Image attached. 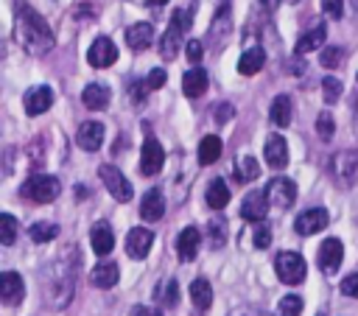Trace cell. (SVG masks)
I'll use <instances>...</instances> for the list:
<instances>
[{
  "instance_id": "18",
  "label": "cell",
  "mask_w": 358,
  "mask_h": 316,
  "mask_svg": "<svg viewBox=\"0 0 358 316\" xmlns=\"http://www.w3.org/2000/svg\"><path fill=\"white\" fill-rule=\"evenodd\" d=\"M76 143H78V148H84V151H98L101 143H103V123H98V120L81 123L78 131H76Z\"/></svg>"
},
{
  "instance_id": "7",
  "label": "cell",
  "mask_w": 358,
  "mask_h": 316,
  "mask_svg": "<svg viewBox=\"0 0 358 316\" xmlns=\"http://www.w3.org/2000/svg\"><path fill=\"white\" fill-rule=\"evenodd\" d=\"M165 165V148L159 145L157 137H145L143 140V151H140V173L143 176H157Z\"/></svg>"
},
{
  "instance_id": "9",
  "label": "cell",
  "mask_w": 358,
  "mask_h": 316,
  "mask_svg": "<svg viewBox=\"0 0 358 316\" xmlns=\"http://www.w3.org/2000/svg\"><path fill=\"white\" fill-rule=\"evenodd\" d=\"M263 193H266L268 204H274L277 210H285L296 199V185L291 179H285V176H277V179H268V185H266Z\"/></svg>"
},
{
  "instance_id": "34",
  "label": "cell",
  "mask_w": 358,
  "mask_h": 316,
  "mask_svg": "<svg viewBox=\"0 0 358 316\" xmlns=\"http://www.w3.org/2000/svg\"><path fill=\"white\" fill-rule=\"evenodd\" d=\"M299 313H302V296H296V294L282 296L274 310V316H299Z\"/></svg>"
},
{
  "instance_id": "38",
  "label": "cell",
  "mask_w": 358,
  "mask_h": 316,
  "mask_svg": "<svg viewBox=\"0 0 358 316\" xmlns=\"http://www.w3.org/2000/svg\"><path fill=\"white\" fill-rule=\"evenodd\" d=\"M341 81L336 78V76H327L324 81H322V98H324V103H336L338 98H341Z\"/></svg>"
},
{
  "instance_id": "22",
  "label": "cell",
  "mask_w": 358,
  "mask_h": 316,
  "mask_svg": "<svg viewBox=\"0 0 358 316\" xmlns=\"http://www.w3.org/2000/svg\"><path fill=\"white\" fill-rule=\"evenodd\" d=\"M90 243H92V252L95 254H109L112 252V246H115V232H112V227L106 224V221H98L92 229H90Z\"/></svg>"
},
{
  "instance_id": "14",
  "label": "cell",
  "mask_w": 358,
  "mask_h": 316,
  "mask_svg": "<svg viewBox=\"0 0 358 316\" xmlns=\"http://www.w3.org/2000/svg\"><path fill=\"white\" fill-rule=\"evenodd\" d=\"M263 157L268 162V168L274 171H282L288 165V143L282 134H268L266 145H263Z\"/></svg>"
},
{
  "instance_id": "37",
  "label": "cell",
  "mask_w": 358,
  "mask_h": 316,
  "mask_svg": "<svg viewBox=\"0 0 358 316\" xmlns=\"http://www.w3.org/2000/svg\"><path fill=\"white\" fill-rule=\"evenodd\" d=\"M14 238H17V221H14V215L3 213L0 215V243L3 246H11Z\"/></svg>"
},
{
  "instance_id": "39",
  "label": "cell",
  "mask_w": 358,
  "mask_h": 316,
  "mask_svg": "<svg viewBox=\"0 0 358 316\" xmlns=\"http://www.w3.org/2000/svg\"><path fill=\"white\" fill-rule=\"evenodd\" d=\"M227 224L224 221H218V218H213L210 224H207V235H210V246L213 249H221L224 246V240H227V229H224Z\"/></svg>"
},
{
  "instance_id": "40",
  "label": "cell",
  "mask_w": 358,
  "mask_h": 316,
  "mask_svg": "<svg viewBox=\"0 0 358 316\" xmlns=\"http://www.w3.org/2000/svg\"><path fill=\"white\" fill-rule=\"evenodd\" d=\"M227 34H229V17L221 22V11L215 14V20H213V25H210V42H221V39H227Z\"/></svg>"
},
{
  "instance_id": "11",
  "label": "cell",
  "mask_w": 358,
  "mask_h": 316,
  "mask_svg": "<svg viewBox=\"0 0 358 316\" xmlns=\"http://www.w3.org/2000/svg\"><path fill=\"white\" fill-rule=\"evenodd\" d=\"M327 221H330V215H327L324 207H310V210H302V213L296 215L294 229H296L299 235H313V232H322V229L327 227Z\"/></svg>"
},
{
  "instance_id": "36",
  "label": "cell",
  "mask_w": 358,
  "mask_h": 316,
  "mask_svg": "<svg viewBox=\"0 0 358 316\" xmlns=\"http://www.w3.org/2000/svg\"><path fill=\"white\" fill-rule=\"evenodd\" d=\"M344 48H338V45H333V48H322V53H319V62H322V67H330V70H336L341 62H344Z\"/></svg>"
},
{
  "instance_id": "17",
  "label": "cell",
  "mask_w": 358,
  "mask_h": 316,
  "mask_svg": "<svg viewBox=\"0 0 358 316\" xmlns=\"http://www.w3.org/2000/svg\"><path fill=\"white\" fill-rule=\"evenodd\" d=\"M199 246H201V232L196 227H185L179 235H176V257L190 263L196 254H199Z\"/></svg>"
},
{
  "instance_id": "21",
  "label": "cell",
  "mask_w": 358,
  "mask_h": 316,
  "mask_svg": "<svg viewBox=\"0 0 358 316\" xmlns=\"http://www.w3.org/2000/svg\"><path fill=\"white\" fill-rule=\"evenodd\" d=\"M140 215H143L145 221H159V218L165 215V196H162V190L151 187V190L140 199Z\"/></svg>"
},
{
  "instance_id": "5",
  "label": "cell",
  "mask_w": 358,
  "mask_h": 316,
  "mask_svg": "<svg viewBox=\"0 0 358 316\" xmlns=\"http://www.w3.org/2000/svg\"><path fill=\"white\" fill-rule=\"evenodd\" d=\"M274 271L280 277V282L285 285H299L308 274V266H305V257L299 252H280L277 260H274Z\"/></svg>"
},
{
  "instance_id": "28",
  "label": "cell",
  "mask_w": 358,
  "mask_h": 316,
  "mask_svg": "<svg viewBox=\"0 0 358 316\" xmlns=\"http://www.w3.org/2000/svg\"><path fill=\"white\" fill-rule=\"evenodd\" d=\"M81 103L87 106V109H106V103H109V89L103 87V84H87L84 87V92H81Z\"/></svg>"
},
{
  "instance_id": "48",
  "label": "cell",
  "mask_w": 358,
  "mask_h": 316,
  "mask_svg": "<svg viewBox=\"0 0 358 316\" xmlns=\"http://www.w3.org/2000/svg\"><path fill=\"white\" fill-rule=\"evenodd\" d=\"M232 112H235L232 103H218L215 112H213V120H215V123H227V120L232 117Z\"/></svg>"
},
{
  "instance_id": "31",
  "label": "cell",
  "mask_w": 358,
  "mask_h": 316,
  "mask_svg": "<svg viewBox=\"0 0 358 316\" xmlns=\"http://www.w3.org/2000/svg\"><path fill=\"white\" fill-rule=\"evenodd\" d=\"M218 157H221V137H215V134L201 137V143H199V162L201 165H213Z\"/></svg>"
},
{
  "instance_id": "19",
  "label": "cell",
  "mask_w": 358,
  "mask_h": 316,
  "mask_svg": "<svg viewBox=\"0 0 358 316\" xmlns=\"http://www.w3.org/2000/svg\"><path fill=\"white\" fill-rule=\"evenodd\" d=\"M0 296H3V302L11 305V308L22 302L25 285H22V277H20L17 271H3V277H0Z\"/></svg>"
},
{
  "instance_id": "52",
  "label": "cell",
  "mask_w": 358,
  "mask_h": 316,
  "mask_svg": "<svg viewBox=\"0 0 358 316\" xmlns=\"http://www.w3.org/2000/svg\"><path fill=\"white\" fill-rule=\"evenodd\" d=\"M232 316H255L252 310H238V313H232Z\"/></svg>"
},
{
  "instance_id": "1",
  "label": "cell",
  "mask_w": 358,
  "mask_h": 316,
  "mask_svg": "<svg viewBox=\"0 0 358 316\" xmlns=\"http://www.w3.org/2000/svg\"><path fill=\"white\" fill-rule=\"evenodd\" d=\"M14 39L31 56H45L56 45V36H53L48 20L36 8H31L25 0H17V6H14Z\"/></svg>"
},
{
  "instance_id": "50",
  "label": "cell",
  "mask_w": 358,
  "mask_h": 316,
  "mask_svg": "<svg viewBox=\"0 0 358 316\" xmlns=\"http://www.w3.org/2000/svg\"><path fill=\"white\" fill-rule=\"evenodd\" d=\"M263 3V8H268V11H274L277 6H280V0H260Z\"/></svg>"
},
{
  "instance_id": "26",
  "label": "cell",
  "mask_w": 358,
  "mask_h": 316,
  "mask_svg": "<svg viewBox=\"0 0 358 316\" xmlns=\"http://www.w3.org/2000/svg\"><path fill=\"white\" fill-rule=\"evenodd\" d=\"M268 117H271V123H274V126L285 129V126L291 123V117H294L291 95H277V98L271 101V106H268Z\"/></svg>"
},
{
  "instance_id": "25",
  "label": "cell",
  "mask_w": 358,
  "mask_h": 316,
  "mask_svg": "<svg viewBox=\"0 0 358 316\" xmlns=\"http://www.w3.org/2000/svg\"><path fill=\"white\" fill-rule=\"evenodd\" d=\"M117 280H120V268H117V263L103 260V263H98V266L90 268V282H92L95 288H112Z\"/></svg>"
},
{
  "instance_id": "13",
  "label": "cell",
  "mask_w": 358,
  "mask_h": 316,
  "mask_svg": "<svg viewBox=\"0 0 358 316\" xmlns=\"http://www.w3.org/2000/svg\"><path fill=\"white\" fill-rule=\"evenodd\" d=\"M87 62H90L92 67H109V64H115V62H117V48H115V42H112L109 36H98V39L90 45V50H87Z\"/></svg>"
},
{
  "instance_id": "35",
  "label": "cell",
  "mask_w": 358,
  "mask_h": 316,
  "mask_svg": "<svg viewBox=\"0 0 358 316\" xmlns=\"http://www.w3.org/2000/svg\"><path fill=\"white\" fill-rule=\"evenodd\" d=\"M157 294H159V299H162V305L165 308H176V302H179V280H165V285L162 288H157Z\"/></svg>"
},
{
  "instance_id": "49",
  "label": "cell",
  "mask_w": 358,
  "mask_h": 316,
  "mask_svg": "<svg viewBox=\"0 0 358 316\" xmlns=\"http://www.w3.org/2000/svg\"><path fill=\"white\" fill-rule=\"evenodd\" d=\"M129 316H162V313H159V310H154V308H148V305H134Z\"/></svg>"
},
{
  "instance_id": "29",
  "label": "cell",
  "mask_w": 358,
  "mask_h": 316,
  "mask_svg": "<svg viewBox=\"0 0 358 316\" xmlns=\"http://www.w3.org/2000/svg\"><path fill=\"white\" fill-rule=\"evenodd\" d=\"M204 199H207V204H210L213 210H224V207H227V201H229V187L224 185V179H221V176L210 179Z\"/></svg>"
},
{
  "instance_id": "8",
  "label": "cell",
  "mask_w": 358,
  "mask_h": 316,
  "mask_svg": "<svg viewBox=\"0 0 358 316\" xmlns=\"http://www.w3.org/2000/svg\"><path fill=\"white\" fill-rule=\"evenodd\" d=\"M98 173H101V179H103V185H106V190L112 193V199H117V201H131V196H134V190H131V185H129V179L115 168V165H101L98 168Z\"/></svg>"
},
{
  "instance_id": "12",
  "label": "cell",
  "mask_w": 358,
  "mask_h": 316,
  "mask_svg": "<svg viewBox=\"0 0 358 316\" xmlns=\"http://www.w3.org/2000/svg\"><path fill=\"white\" fill-rule=\"evenodd\" d=\"M151 243H154V232L148 227H134L126 235V254L131 260H143L151 252Z\"/></svg>"
},
{
  "instance_id": "47",
  "label": "cell",
  "mask_w": 358,
  "mask_h": 316,
  "mask_svg": "<svg viewBox=\"0 0 358 316\" xmlns=\"http://www.w3.org/2000/svg\"><path fill=\"white\" fill-rule=\"evenodd\" d=\"M148 92H151V87H148V81H134V84H131V101H137V103H143V101L148 98Z\"/></svg>"
},
{
  "instance_id": "24",
  "label": "cell",
  "mask_w": 358,
  "mask_h": 316,
  "mask_svg": "<svg viewBox=\"0 0 358 316\" xmlns=\"http://www.w3.org/2000/svg\"><path fill=\"white\" fill-rule=\"evenodd\" d=\"M263 64H266V50H263L260 45H249V48L241 53V59H238V73L255 76V73L263 70Z\"/></svg>"
},
{
  "instance_id": "32",
  "label": "cell",
  "mask_w": 358,
  "mask_h": 316,
  "mask_svg": "<svg viewBox=\"0 0 358 316\" xmlns=\"http://www.w3.org/2000/svg\"><path fill=\"white\" fill-rule=\"evenodd\" d=\"M232 176L238 179V182H252V179H257L260 176V165H257V159L255 157H238L235 159V171H232Z\"/></svg>"
},
{
  "instance_id": "30",
  "label": "cell",
  "mask_w": 358,
  "mask_h": 316,
  "mask_svg": "<svg viewBox=\"0 0 358 316\" xmlns=\"http://www.w3.org/2000/svg\"><path fill=\"white\" fill-rule=\"evenodd\" d=\"M190 299H193V305L199 310H207L213 305V288H210V282L204 277H196L190 282Z\"/></svg>"
},
{
  "instance_id": "43",
  "label": "cell",
  "mask_w": 358,
  "mask_h": 316,
  "mask_svg": "<svg viewBox=\"0 0 358 316\" xmlns=\"http://www.w3.org/2000/svg\"><path fill=\"white\" fill-rule=\"evenodd\" d=\"M185 56H187L193 64H199V62L204 59V45H201V39H190V42L185 45Z\"/></svg>"
},
{
  "instance_id": "16",
  "label": "cell",
  "mask_w": 358,
  "mask_h": 316,
  "mask_svg": "<svg viewBox=\"0 0 358 316\" xmlns=\"http://www.w3.org/2000/svg\"><path fill=\"white\" fill-rule=\"evenodd\" d=\"M50 103H53V89H50V87H31V89L25 92V98H22V106H25V112H28L31 117L48 112Z\"/></svg>"
},
{
  "instance_id": "51",
  "label": "cell",
  "mask_w": 358,
  "mask_h": 316,
  "mask_svg": "<svg viewBox=\"0 0 358 316\" xmlns=\"http://www.w3.org/2000/svg\"><path fill=\"white\" fill-rule=\"evenodd\" d=\"M145 3H148V6H154V8H159V6H165L168 0H145Z\"/></svg>"
},
{
  "instance_id": "27",
  "label": "cell",
  "mask_w": 358,
  "mask_h": 316,
  "mask_svg": "<svg viewBox=\"0 0 358 316\" xmlns=\"http://www.w3.org/2000/svg\"><path fill=\"white\" fill-rule=\"evenodd\" d=\"M204 89H207V73L201 67H193V70H187L182 76V92L187 98H199Z\"/></svg>"
},
{
  "instance_id": "2",
  "label": "cell",
  "mask_w": 358,
  "mask_h": 316,
  "mask_svg": "<svg viewBox=\"0 0 358 316\" xmlns=\"http://www.w3.org/2000/svg\"><path fill=\"white\" fill-rule=\"evenodd\" d=\"M42 285H45V299H48V305L50 308H64L70 299H73V288H76V271H73V266H67V254L59 260V263H53V268L48 271V280H42Z\"/></svg>"
},
{
  "instance_id": "23",
  "label": "cell",
  "mask_w": 358,
  "mask_h": 316,
  "mask_svg": "<svg viewBox=\"0 0 358 316\" xmlns=\"http://www.w3.org/2000/svg\"><path fill=\"white\" fill-rule=\"evenodd\" d=\"M126 42L131 50H145L154 42V25L151 22H134L126 28Z\"/></svg>"
},
{
  "instance_id": "33",
  "label": "cell",
  "mask_w": 358,
  "mask_h": 316,
  "mask_svg": "<svg viewBox=\"0 0 358 316\" xmlns=\"http://www.w3.org/2000/svg\"><path fill=\"white\" fill-rule=\"evenodd\" d=\"M56 235H59V227H56V224H50V221H36V224L31 227V240H34V243L53 240Z\"/></svg>"
},
{
  "instance_id": "6",
  "label": "cell",
  "mask_w": 358,
  "mask_h": 316,
  "mask_svg": "<svg viewBox=\"0 0 358 316\" xmlns=\"http://www.w3.org/2000/svg\"><path fill=\"white\" fill-rule=\"evenodd\" d=\"M330 173L341 187H350L358 179V148H344L330 157Z\"/></svg>"
},
{
  "instance_id": "10",
  "label": "cell",
  "mask_w": 358,
  "mask_h": 316,
  "mask_svg": "<svg viewBox=\"0 0 358 316\" xmlns=\"http://www.w3.org/2000/svg\"><path fill=\"white\" fill-rule=\"evenodd\" d=\"M341 260H344V246H341V240H338V238H327V240H322L316 263H319V268H322L327 277L338 271Z\"/></svg>"
},
{
  "instance_id": "45",
  "label": "cell",
  "mask_w": 358,
  "mask_h": 316,
  "mask_svg": "<svg viewBox=\"0 0 358 316\" xmlns=\"http://www.w3.org/2000/svg\"><path fill=\"white\" fill-rule=\"evenodd\" d=\"M145 81H148V87H151V89H159V87H165L168 73H165L162 67H154V70L148 73V78H145Z\"/></svg>"
},
{
  "instance_id": "4",
  "label": "cell",
  "mask_w": 358,
  "mask_h": 316,
  "mask_svg": "<svg viewBox=\"0 0 358 316\" xmlns=\"http://www.w3.org/2000/svg\"><path fill=\"white\" fill-rule=\"evenodd\" d=\"M20 193H22V199H28V201H34V204H48V201H53V199L62 193V185H59L56 176L36 173V176H31V179L22 182Z\"/></svg>"
},
{
  "instance_id": "42",
  "label": "cell",
  "mask_w": 358,
  "mask_h": 316,
  "mask_svg": "<svg viewBox=\"0 0 358 316\" xmlns=\"http://www.w3.org/2000/svg\"><path fill=\"white\" fill-rule=\"evenodd\" d=\"M252 243H255V249H268V246H271V229H268L266 224H255V229H252Z\"/></svg>"
},
{
  "instance_id": "44",
  "label": "cell",
  "mask_w": 358,
  "mask_h": 316,
  "mask_svg": "<svg viewBox=\"0 0 358 316\" xmlns=\"http://www.w3.org/2000/svg\"><path fill=\"white\" fill-rule=\"evenodd\" d=\"M338 288H341V294H344V296L358 299V271H355V274H347V277L341 280V285H338Z\"/></svg>"
},
{
  "instance_id": "53",
  "label": "cell",
  "mask_w": 358,
  "mask_h": 316,
  "mask_svg": "<svg viewBox=\"0 0 358 316\" xmlns=\"http://www.w3.org/2000/svg\"><path fill=\"white\" fill-rule=\"evenodd\" d=\"M319 316H324V313H319Z\"/></svg>"
},
{
  "instance_id": "46",
  "label": "cell",
  "mask_w": 358,
  "mask_h": 316,
  "mask_svg": "<svg viewBox=\"0 0 358 316\" xmlns=\"http://www.w3.org/2000/svg\"><path fill=\"white\" fill-rule=\"evenodd\" d=\"M322 8H324L327 17L338 20V17L344 14V0H322Z\"/></svg>"
},
{
  "instance_id": "15",
  "label": "cell",
  "mask_w": 358,
  "mask_h": 316,
  "mask_svg": "<svg viewBox=\"0 0 358 316\" xmlns=\"http://www.w3.org/2000/svg\"><path fill=\"white\" fill-rule=\"evenodd\" d=\"M266 213H268V199H266V193H263V190H252V193H246V196H243L241 215H243L246 221L263 224Z\"/></svg>"
},
{
  "instance_id": "3",
  "label": "cell",
  "mask_w": 358,
  "mask_h": 316,
  "mask_svg": "<svg viewBox=\"0 0 358 316\" xmlns=\"http://www.w3.org/2000/svg\"><path fill=\"white\" fill-rule=\"evenodd\" d=\"M187 28H190V8H176L171 14L168 31L159 36V56L165 62H171V59L179 56V45H182V36L187 34Z\"/></svg>"
},
{
  "instance_id": "20",
  "label": "cell",
  "mask_w": 358,
  "mask_h": 316,
  "mask_svg": "<svg viewBox=\"0 0 358 316\" xmlns=\"http://www.w3.org/2000/svg\"><path fill=\"white\" fill-rule=\"evenodd\" d=\"M324 36H327V28H324V22L322 20H316L299 39H296V48H294V53L296 56H305V53H310L313 48H322L324 45Z\"/></svg>"
},
{
  "instance_id": "41",
  "label": "cell",
  "mask_w": 358,
  "mask_h": 316,
  "mask_svg": "<svg viewBox=\"0 0 358 316\" xmlns=\"http://www.w3.org/2000/svg\"><path fill=\"white\" fill-rule=\"evenodd\" d=\"M316 131H319L322 140H330V137H333V131H336V120H333L330 112H322V115L316 117Z\"/></svg>"
}]
</instances>
